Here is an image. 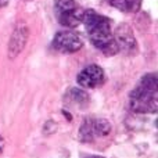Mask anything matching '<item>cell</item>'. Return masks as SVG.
<instances>
[{"instance_id":"cell-1","label":"cell","mask_w":158,"mask_h":158,"mask_svg":"<svg viewBox=\"0 0 158 158\" xmlns=\"http://www.w3.org/2000/svg\"><path fill=\"white\" fill-rule=\"evenodd\" d=\"M82 22L85 24L90 42L98 50H101L108 56H112L119 52L111 29V22L107 17L101 15V14L96 13L93 10H86L83 14Z\"/></svg>"},{"instance_id":"cell-2","label":"cell","mask_w":158,"mask_h":158,"mask_svg":"<svg viewBox=\"0 0 158 158\" xmlns=\"http://www.w3.org/2000/svg\"><path fill=\"white\" fill-rule=\"evenodd\" d=\"M158 107V82L156 74H148L142 78L133 92L131 93V108L135 112L154 114Z\"/></svg>"},{"instance_id":"cell-3","label":"cell","mask_w":158,"mask_h":158,"mask_svg":"<svg viewBox=\"0 0 158 158\" xmlns=\"http://www.w3.org/2000/svg\"><path fill=\"white\" fill-rule=\"evenodd\" d=\"M56 13H57V18L61 25L67 28H75L82 22L85 11L74 0H57Z\"/></svg>"},{"instance_id":"cell-4","label":"cell","mask_w":158,"mask_h":158,"mask_svg":"<svg viewBox=\"0 0 158 158\" xmlns=\"http://www.w3.org/2000/svg\"><path fill=\"white\" fill-rule=\"evenodd\" d=\"M111 132V125L106 119L89 118L79 129V139L82 142H93L98 137L107 136Z\"/></svg>"},{"instance_id":"cell-5","label":"cell","mask_w":158,"mask_h":158,"mask_svg":"<svg viewBox=\"0 0 158 158\" xmlns=\"http://www.w3.org/2000/svg\"><path fill=\"white\" fill-rule=\"evenodd\" d=\"M82 46V39L72 31H61L53 39V47L61 53H75L81 50Z\"/></svg>"},{"instance_id":"cell-6","label":"cell","mask_w":158,"mask_h":158,"mask_svg":"<svg viewBox=\"0 0 158 158\" xmlns=\"http://www.w3.org/2000/svg\"><path fill=\"white\" fill-rule=\"evenodd\" d=\"M104 81H106V75H104L103 68L96 64L87 65L78 75V83L86 89H94V87L103 85Z\"/></svg>"},{"instance_id":"cell-7","label":"cell","mask_w":158,"mask_h":158,"mask_svg":"<svg viewBox=\"0 0 158 158\" xmlns=\"http://www.w3.org/2000/svg\"><path fill=\"white\" fill-rule=\"evenodd\" d=\"M114 39L118 46V50H123V52H126V53H132L136 49L135 36H133V33H132L131 28L126 27V25H121V27L117 28Z\"/></svg>"},{"instance_id":"cell-8","label":"cell","mask_w":158,"mask_h":158,"mask_svg":"<svg viewBox=\"0 0 158 158\" xmlns=\"http://www.w3.org/2000/svg\"><path fill=\"white\" fill-rule=\"evenodd\" d=\"M28 39V29L24 25H18L14 29L13 35H11L10 43H8V57L14 58L22 52V49L25 47Z\"/></svg>"},{"instance_id":"cell-9","label":"cell","mask_w":158,"mask_h":158,"mask_svg":"<svg viewBox=\"0 0 158 158\" xmlns=\"http://www.w3.org/2000/svg\"><path fill=\"white\" fill-rule=\"evenodd\" d=\"M112 7L122 13H137L142 7V0H108Z\"/></svg>"},{"instance_id":"cell-10","label":"cell","mask_w":158,"mask_h":158,"mask_svg":"<svg viewBox=\"0 0 158 158\" xmlns=\"http://www.w3.org/2000/svg\"><path fill=\"white\" fill-rule=\"evenodd\" d=\"M7 3H8V0H0V8L4 7V6H7Z\"/></svg>"},{"instance_id":"cell-11","label":"cell","mask_w":158,"mask_h":158,"mask_svg":"<svg viewBox=\"0 0 158 158\" xmlns=\"http://www.w3.org/2000/svg\"><path fill=\"white\" fill-rule=\"evenodd\" d=\"M89 158H103V157H89Z\"/></svg>"}]
</instances>
